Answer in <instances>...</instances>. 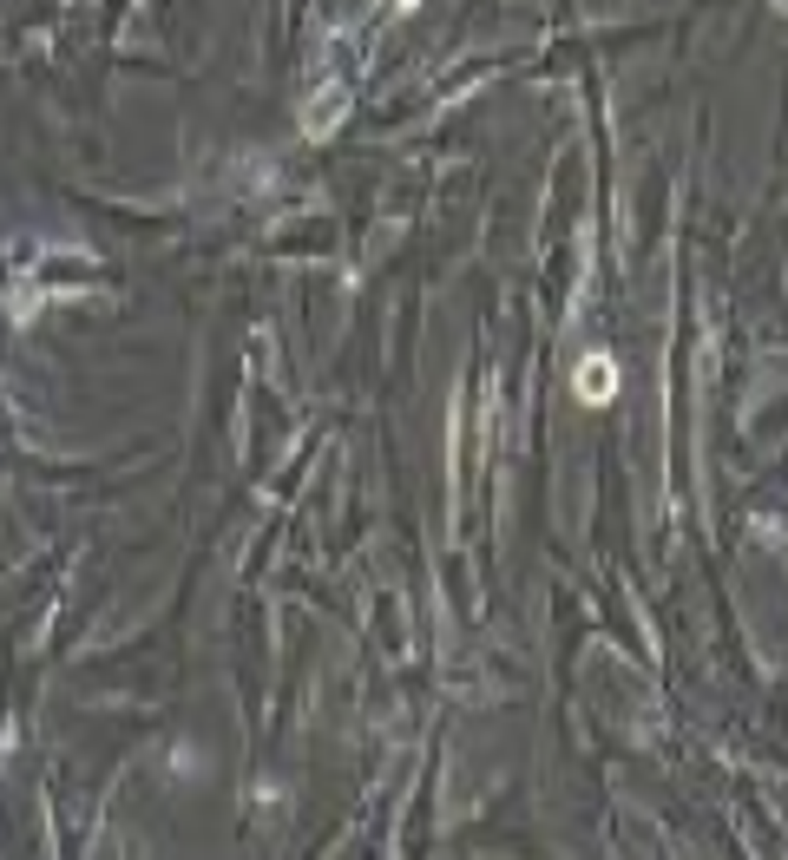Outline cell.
Returning a JSON list of instances; mask_svg holds the SVG:
<instances>
[{"instance_id":"6da1fadb","label":"cell","mask_w":788,"mask_h":860,"mask_svg":"<svg viewBox=\"0 0 788 860\" xmlns=\"http://www.w3.org/2000/svg\"><path fill=\"white\" fill-rule=\"evenodd\" d=\"M611 387H618V375H611V368H605V362H591V368H585V375H578V395H585V401H605V395H611Z\"/></svg>"}]
</instances>
